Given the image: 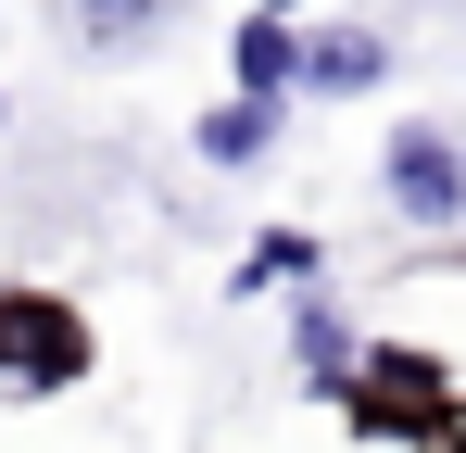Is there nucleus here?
Returning a JSON list of instances; mask_svg holds the SVG:
<instances>
[{
	"label": "nucleus",
	"instance_id": "f257e3e1",
	"mask_svg": "<svg viewBox=\"0 0 466 453\" xmlns=\"http://www.w3.org/2000/svg\"><path fill=\"white\" fill-rule=\"evenodd\" d=\"M353 441H403V453H466V378L416 340H353V378L328 390Z\"/></svg>",
	"mask_w": 466,
	"mask_h": 453
},
{
	"label": "nucleus",
	"instance_id": "f03ea898",
	"mask_svg": "<svg viewBox=\"0 0 466 453\" xmlns=\"http://www.w3.org/2000/svg\"><path fill=\"white\" fill-rule=\"evenodd\" d=\"M88 378V315L38 277H0V403H51Z\"/></svg>",
	"mask_w": 466,
	"mask_h": 453
},
{
	"label": "nucleus",
	"instance_id": "7ed1b4c3",
	"mask_svg": "<svg viewBox=\"0 0 466 453\" xmlns=\"http://www.w3.org/2000/svg\"><path fill=\"white\" fill-rule=\"evenodd\" d=\"M379 202H390L403 226H429V239L466 226V139H454V126H429V114L390 126V139H379Z\"/></svg>",
	"mask_w": 466,
	"mask_h": 453
},
{
	"label": "nucleus",
	"instance_id": "20e7f679",
	"mask_svg": "<svg viewBox=\"0 0 466 453\" xmlns=\"http://www.w3.org/2000/svg\"><path fill=\"white\" fill-rule=\"evenodd\" d=\"M228 76H239V101H290V88H303V25H290V13H239Z\"/></svg>",
	"mask_w": 466,
	"mask_h": 453
},
{
	"label": "nucleus",
	"instance_id": "39448f33",
	"mask_svg": "<svg viewBox=\"0 0 466 453\" xmlns=\"http://www.w3.org/2000/svg\"><path fill=\"white\" fill-rule=\"evenodd\" d=\"M379 76H390L379 25H315V38H303V88H315V101H366Z\"/></svg>",
	"mask_w": 466,
	"mask_h": 453
},
{
	"label": "nucleus",
	"instance_id": "423d86ee",
	"mask_svg": "<svg viewBox=\"0 0 466 453\" xmlns=\"http://www.w3.org/2000/svg\"><path fill=\"white\" fill-rule=\"evenodd\" d=\"M290 366H303V390H315V403H328V390L353 378V315L315 290V277L290 290Z\"/></svg>",
	"mask_w": 466,
	"mask_h": 453
},
{
	"label": "nucleus",
	"instance_id": "0eeeda50",
	"mask_svg": "<svg viewBox=\"0 0 466 453\" xmlns=\"http://www.w3.org/2000/svg\"><path fill=\"white\" fill-rule=\"evenodd\" d=\"M303 277H328V239H315V226H265V239L239 252L228 290H239V302H265V290H303Z\"/></svg>",
	"mask_w": 466,
	"mask_h": 453
},
{
	"label": "nucleus",
	"instance_id": "6e6552de",
	"mask_svg": "<svg viewBox=\"0 0 466 453\" xmlns=\"http://www.w3.org/2000/svg\"><path fill=\"white\" fill-rule=\"evenodd\" d=\"M278 114H290V101H215L189 139H202V164H265V151H278Z\"/></svg>",
	"mask_w": 466,
	"mask_h": 453
},
{
	"label": "nucleus",
	"instance_id": "1a4fd4ad",
	"mask_svg": "<svg viewBox=\"0 0 466 453\" xmlns=\"http://www.w3.org/2000/svg\"><path fill=\"white\" fill-rule=\"evenodd\" d=\"M164 13H177V0H76V38L88 51H139Z\"/></svg>",
	"mask_w": 466,
	"mask_h": 453
},
{
	"label": "nucleus",
	"instance_id": "9d476101",
	"mask_svg": "<svg viewBox=\"0 0 466 453\" xmlns=\"http://www.w3.org/2000/svg\"><path fill=\"white\" fill-rule=\"evenodd\" d=\"M252 13H303V0H252Z\"/></svg>",
	"mask_w": 466,
	"mask_h": 453
},
{
	"label": "nucleus",
	"instance_id": "9b49d317",
	"mask_svg": "<svg viewBox=\"0 0 466 453\" xmlns=\"http://www.w3.org/2000/svg\"><path fill=\"white\" fill-rule=\"evenodd\" d=\"M0 126H13V101H0Z\"/></svg>",
	"mask_w": 466,
	"mask_h": 453
}]
</instances>
